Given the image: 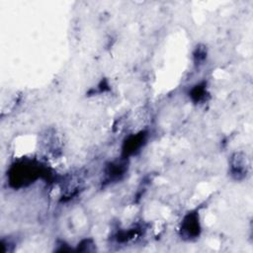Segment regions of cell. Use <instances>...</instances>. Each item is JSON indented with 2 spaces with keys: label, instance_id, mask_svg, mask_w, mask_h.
Masks as SVG:
<instances>
[{
  "label": "cell",
  "instance_id": "cell-1",
  "mask_svg": "<svg viewBox=\"0 0 253 253\" xmlns=\"http://www.w3.org/2000/svg\"><path fill=\"white\" fill-rule=\"evenodd\" d=\"M41 173L40 165L33 161H24L11 167L9 180L14 187H21L36 180Z\"/></svg>",
  "mask_w": 253,
  "mask_h": 253
},
{
  "label": "cell",
  "instance_id": "cell-2",
  "mask_svg": "<svg viewBox=\"0 0 253 253\" xmlns=\"http://www.w3.org/2000/svg\"><path fill=\"white\" fill-rule=\"evenodd\" d=\"M201 233V224L199 213L197 211H193L188 212L180 226V235L187 240H192L197 238Z\"/></svg>",
  "mask_w": 253,
  "mask_h": 253
},
{
  "label": "cell",
  "instance_id": "cell-3",
  "mask_svg": "<svg viewBox=\"0 0 253 253\" xmlns=\"http://www.w3.org/2000/svg\"><path fill=\"white\" fill-rule=\"evenodd\" d=\"M250 168V161L246 153L236 152L230 157L229 171L234 180L241 181L246 178Z\"/></svg>",
  "mask_w": 253,
  "mask_h": 253
},
{
  "label": "cell",
  "instance_id": "cell-4",
  "mask_svg": "<svg viewBox=\"0 0 253 253\" xmlns=\"http://www.w3.org/2000/svg\"><path fill=\"white\" fill-rule=\"evenodd\" d=\"M147 138L146 131H139L128 135L123 143V157L126 158L135 154L145 144Z\"/></svg>",
  "mask_w": 253,
  "mask_h": 253
},
{
  "label": "cell",
  "instance_id": "cell-5",
  "mask_svg": "<svg viewBox=\"0 0 253 253\" xmlns=\"http://www.w3.org/2000/svg\"><path fill=\"white\" fill-rule=\"evenodd\" d=\"M126 164L125 163L124 160L121 161H115L110 163L105 170V174L109 181L111 180H118L122 178L126 171Z\"/></svg>",
  "mask_w": 253,
  "mask_h": 253
},
{
  "label": "cell",
  "instance_id": "cell-6",
  "mask_svg": "<svg viewBox=\"0 0 253 253\" xmlns=\"http://www.w3.org/2000/svg\"><path fill=\"white\" fill-rule=\"evenodd\" d=\"M207 94H208V91H207V85L205 82L196 84L189 92L190 98L195 103H199V102H202L203 100H205Z\"/></svg>",
  "mask_w": 253,
  "mask_h": 253
},
{
  "label": "cell",
  "instance_id": "cell-7",
  "mask_svg": "<svg viewBox=\"0 0 253 253\" xmlns=\"http://www.w3.org/2000/svg\"><path fill=\"white\" fill-rule=\"evenodd\" d=\"M194 57H195V61L198 63L203 62L205 60V58L207 57V50L205 48V46H197L196 51L194 53Z\"/></svg>",
  "mask_w": 253,
  "mask_h": 253
}]
</instances>
